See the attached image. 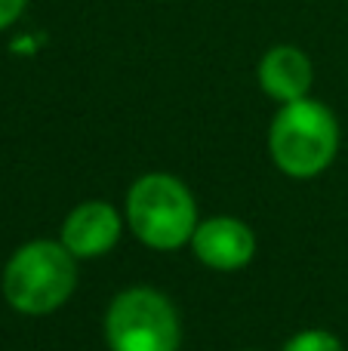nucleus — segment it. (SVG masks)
<instances>
[{
	"mask_svg": "<svg viewBox=\"0 0 348 351\" xmlns=\"http://www.w3.org/2000/svg\"><path fill=\"white\" fill-rule=\"evenodd\" d=\"M339 152V121L324 102L306 96L277 108L269 127V154L290 179H314Z\"/></svg>",
	"mask_w": 348,
	"mask_h": 351,
	"instance_id": "nucleus-1",
	"label": "nucleus"
},
{
	"mask_svg": "<svg viewBox=\"0 0 348 351\" xmlns=\"http://www.w3.org/2000/svg\"><path fill=\"white\" fill-rule=\"evenodd\" d=\"M3 299L22 315H53L77 287V259L62 241H31L3 265Z\"/></svg>",
	"mask_w": 348,
	"mask_h": 351,
	"instance_id": "nucleus-2",
	"label": "nucleus"
},
{
	"mask_svg": "<svg viewBox=\"0 0 348 351\" xmlns=\"http://www.w3.org/2000/svg\"><path fill=\"white\" fill-rule=\"evenodd\" d=\"M127 225L145 247L179 250L197 228V204L182 179L145 173L127 191Z\"/></svg>",
	"mask_w": 348,
	"mask_h": 351,
	"instance_id": "nucleus-3",
	"label": "nucleus"
},
{
	"mask_svg": "<svg viewBox=\"0 0 348 351\" xmlns=\"http://www.w3.org/2000/svg\"><path fill=\"white\" fill-rule=\"evenodd\" d=\"M176 305L151 287H129L105 311V342L111 351H179Z\"/></svg>",
	"mask_w": 348,
	"mask_h": 351,
	"instance_id": "nucleus-4",
	"label": "nucleus"
},
{
	"mask_svg": "<svg viewBox=\"0 0 348 351\" xmlns=\"http://www.w3.org/2000/svg\"><path fill=\"white\" fill-rule=\"evenodd\" d=\"M191 250L201 265L213 268V271H238V268L250 265L253 253H256V237L247 222L234 216H213L197 222L195 234H191Z\"/></svg>",
	"mask_w": 348,
	"mask_h": 351,
	"instance_id": "nucleus-5",
	"label": "nucleus"
},
{
	"mask_svg": "<svg viewBox=\"0 0 348 351\" xmlns=\"http://www.w3.org/2000/svg\"><path fill=\"white\" fill-rule=\"evenodd\" d=\"M123 219L108 200H84L62 222V247L74 259H99L117 247Z\"/></svg>",
	"mask_w": 348,
	"mask_h": 351,
	"instance_id": "nucleus-6",
	"label": "nucleus"
},
{
	"mask_svg": "<svg viewBox=\"0 0 348 351\" xmlns=\"http://www.w3.org/2000/svg\"><path fill=\"white\" fill-rule=\"evenodd\" d=\"M259 90L269 99L287 105L296 99H306L314 84V65L299 47L293 43H277L265 49L256 68Z\"/></svg>",
	"mask_w": 348,
	"mask_h": 351,
	"instance_id": "nucleus-7",
	"label": "nucleus"
},
{
	"mask_svg": "<svg viewBox=\"0 0 348 351\" xmlns=\"http://www.w3.org/2000/svg\"><path fill=\"white\" fill-rule=\"evenodd\" d=\"M281 351H345L339 336L330 330H302V333L290 336Z\"/></svg>",
	"mask_w": 348,
	"mask_h": 351,
	"instance_id": "nucleus-8",
	"label": "nucleus"
},
{
	"mask_svg": "<svg viewBox=\"0 0 348 351\" xmlns=\"http://www.w3.org/2000/svg\"><path fill=\"white\" fill-rule=\"evenodd\" d=\"M25 10H28V0H0V31L12 28Z\"/></svg>",
	"mask_w": 348,
	"mask_h": 351,
	"instance_id": "nucleus-9",
	"label": "nucleus"
}]
</instances>
